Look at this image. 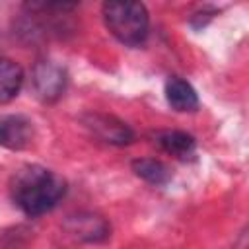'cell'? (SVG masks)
I'll list each match as a JSON object with an SVG mask.
<instances>
[{
    "mask_svg": "<svg viewBox=\"0 0 249 249\" xmlns=\"http://www.w3.org/2000/svg\"><path fill=\"white\" fill-rule=\"evenodd\" d=\"M64 193V179L43 165H25L12 179L14 202L27 216H41L53 210Z\"/></svg>",
    "mask_w": 249,
    "mask_h": 249,
    "instance_id": "6da1fadb",
    "label": "cell"
},
{
    "mask_svg": "<svg viewBox=\"0 0 249 249\" xmlns=\"http://www.w3.org/2000/svg\"><path fill=\"white\" fill-rule=\"evenodd\" d=\"M103 19L123 45L138 47L148 37L150 16L140 2H107L103 4Z\"/></svg>",
    "mask_w": 249,
    "mask_h": 249,
    "instance_id": "7a4b0ae2",
    "label": "cell"
},
{
    "mask_svg": "<svg viewBox=\"0 0 249 249\" xmlns=\"http://www.w3.org/2000/svg\"><path fill=\"white\" fill-rule=\"evenodd\" d=\"M31 82H33L35 95L45 103H53L64 93L66 70L54 60H41L33 68Z\"/></svg>",
    "mask_w": 249,
    "mask_h": 249,
    "instance_id": "3957f363",
    "label": "cell"
},
{
    "mask_svg": "<svg viewBox=\"0 0 249 249\" xmlns=\"http://www.w3.org/2000/svg\"><path fill=\"white\" fill-rule=\"evenodd\" d=\"M86 126L103 142L109 144H117V146H124L128 142H132L134 134L130 130V126L126 123H123L121 119L113 117V115H103V113H89L84 119Z\"/></svg>",
    "mask_w": 249,
    "mask_h": 249,
    "instance_id": "277c9868",
    "label": "cell"
},
{
    "mask_svg": "<svg viewBox=\"0 0 249 249\" xmlns=\"http://www.w3.org/2000/svg\"><path fill=\"white\" fill-rule=\"evenodd\" d=\"M33 142V123L21 115L0 119V146L8 150H23Z\"/></svg>",
    "mask_w": 249,
    "mask_h": 249,
    "instance_id": "5b68a950",
    "label": "cell"
},
{
    "mask_svg": "<svg viewBox=\"0 0 249 249\" xmlns=\"http://www.w3.org/2000/svg\"><path fill=\"white\" fill-rule=\"evenodd\" d=\"M66 228L70 230V233H74L82 241H89V243H97V241H103L109 237V224L101 216H95V214L70 216L66 222Z\"/></svg>",
    "mask_w": 249,
    "mask_h": 249,
    "instance_id": "8992f818",
    "label": "cell"
},
{
    "mask_svg": "<svg viewBox=\"0 0 249 249\" xmlns=\"http://www.w3.org/2000/svg\"><path fill=\"white\" fill-rule=\"evenodd\" d=\"M165 97H167V103L179 113L195 111L198 107V95H196L195 88L181 76H169L167 78Z\"/></svg>",
    "mask_w": 249,
    "mask_h": 249,
    "instance_id": "52a82bcc",
    "label": "cell"
},
{
    "mask_svg": "<svg viewBox=\"0 0 249 249\" xmlns=\"http://www.w3.org/2000/svg\"><path fill=\"white\" fill-rule=\"evenodd\" d=\"M23 86V70L10 58H0V103L12 101Z\"/></svg>",
    "mask_w": 249,
    "mask_h": 249,
    "instance_id": "ba28073f",
    "label": "cell"
},
{
    "mask_svg": "<svg viewBox=\"0 0 249 249\" xmlns=\"http://www.w3.org/2000/svg\"><path fill=\"white\" fill-rule=\"evenodd\" d=\"M160 148L179 160H187L195 154V138L183 130H163L156 136Z\"/></svg>",
    "mask_w": 249,
    "mask_h": 249,
    "instance_id": "9c48e42d",
    "label": "cell"
},
{
    "mask_svg": "<svg viewBox=\"0 0 249 249\" xmlns=\"http://www.w3.org/2000/svg\"><path fill=\"white\" fill-rule=\"evenodd\" d=\"M132 169L138 177H142L144 181L152 183V185H165L171 179V171L169 167L154 158H142V160H134L132 161Z\"/></svg>",
    "mask_w": 249,
    "mask_h": 249,
    "instance_id": "30bf717a",
    "label": "cell"
}]
</instances>
